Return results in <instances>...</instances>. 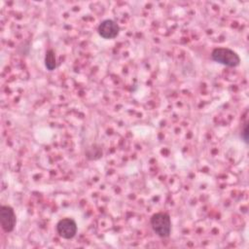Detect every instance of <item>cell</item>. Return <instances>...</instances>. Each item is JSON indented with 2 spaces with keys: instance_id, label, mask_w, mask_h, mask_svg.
<instances>
[{
  "instance_id": "6da1fadb",
  "label": "cell",
  "mask_w": 249,
  "mask_h": 249,
  "mask_svg": "<svg viewBox=\"0 0 249 249\" xmlns=\"http://www.w3.org/2000/svg\"><path fill=\"white\" fill-rule=\"evenodd\" d=\"M150 225L153 231L161 238H166L171 233V219L166 212L154 213L150 218Z\"/></svg>"
},
{
  "instance_id": "7a4b0ae2",
  "label": "cell",
  "mask_w": 249,
  "mask_h": 249,
  "mask_svg": "<svg viewBox=\"0 0 249 249\" xmlns=\"http://www.w3.org/2000/svg\"><path fill=\"white\" fill-rule=\"evenodd\" d=\"M211 58L228 67H236L240 64L239 55L230 48H215L211 52Z\"/></svg>"
},
{
  "instance_id": "3957f363",
  "label": "cell",
  "mask_w": 249,
  "mask_h": 249,
  "mask_svg": "<svg viewBox=\"0 0 249 249\" xmlns=\"http://www.w3.org/2000/svg\"><path fill=\"white\" fill-rule=\"evenodd\" d=\"M0 224L5 232H12L17 224V216L15 210L10 205L0 206Z\"/></svg>"
},
{
  "instance_id": "277c9868",
  "label": "cell",
  "mask_w": 249,
  "mask_h": 249,
  "mask_svg": "<svg viewBox=\"0 0 249 249\" xmlns=\"http://www.w3.org/2000/svg\"><path fill=\"white\" fill-rule=\"evenodd\" d=\"M56 232L63 239L73 238L78 231L77 223L72 218H62L56 223Z\"/></svg>"
},
{
  "instance_id": "5b68a950",
  "label": "cell",
  "mask_w": 249,
  "mask_h": 249,
  "mask_svg": "<svg viewBox=\"0 0 249 249\" xmlns=\"http://www.w3.org/2000/svg\"><path fill=\"white\" fill-rule=\"evenodd\" d=\"M97 32L99 36L104 39H114L120 33V26L115 20L107 18L99 23L97 26Z\"/></svg>"
},
{
  "instance_id": "8992f818",
  "label": "cell",
  "mask_w": 249,
  "mask_h": 249,
  "mask_svg": "<svg viewBox=\"0 0 249 249\" xmlns=\"http://www.w3.org/2000/svg\"><path fill=\"white\" fill-rule=\"evenodd\" d=\"M44 61H45V66L49 71H53L56 68V58H55V53L53 50L50 49L46 52Z\"/></svg>"
},
{
  "instance_id": "52a82bcc",
  "label": "cell",
  "mask_w": 249,
  "mask_h": 249,
  "mask_svg": "<svg viewBox=\"0 0 249 249\" xmlns=\"http://www.w3.org/2000/svg\"><path fill=\"white\" fill-rule=\"evenodd\" d=\"M247 127H248V124L247 123L244 124V126H243V130H242V133H241V136L243 138V141L247 144L248 143V130H247Z\"/></svg>"
}]
</instances>
